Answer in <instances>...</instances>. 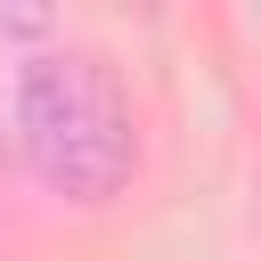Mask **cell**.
Returning a JSON list of instances; mask_svg holds the SVG:
<instances>
[{
    "label": "cell",
    "instance_id": "cell-1",
    "mask_svg": "<svg viewBox=\"0 0 261 261\" xmlns=\"http://www.w3.org/2000/svg\"><path fill=\"white\" fill-rule=\"evenodd\" d=\"M16 147L33 179L65 204H114L139 171L130 98L82 49H41L16 65Z\"/></svg>",
    "mask_w": 261,
    "mask_h": 261
},
{
    "label": "cell",
    "instance_id": "cell-2",
    "mask_svg": "<svg viewBox=\"0 0 261 261\" xmlns=\"http://www.w3.org/2000/svg\"><path fill=\"white\" fill-rule=\"evenodd\" d=\"M57 24V0H0V41H41Z\"/></svg>",
    "mask_w": 261,
    "mask_h": 261
}]
</instances>
